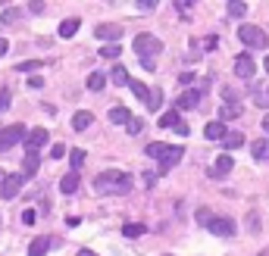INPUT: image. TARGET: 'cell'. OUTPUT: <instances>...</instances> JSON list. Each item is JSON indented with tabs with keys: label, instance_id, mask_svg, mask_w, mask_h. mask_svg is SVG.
<instances>
[{
	"label": "cell",
	"instance_id": "obj_13",
	"mask_svg": "<svg viewBox=\"0 0 269 256\" xmlns=\"http://www.w3.org/2000/svg\"><path fill=\"white\" fill-rule=\"evenodd\" d=\"M225 135H228V128H225V122H219V119H213V122L204 125V138H207V141H222Z\"/></svg>",
	"mask_w": 269,
	"mask_h": 256
},
{
	"label": "cell",
	"instance_id": "obj_51",
	"mask_svg": "<svg viewBox=\"0 0 269 256\" xmlns=\"http://www.w3.org/2000/svg\"><path fill=\"white\" fill-rule=\"evenodd\" d=\"M263 66H266V72H269V57H266V60H263Z\"/></svg>",
	"mask_w": 269,
	"mask_h": 256
},
{
	"label": "cell",
	"instance_id": "obj_17",
	"mask_svg": "<svg viewBox=\"0 0 269 256\" xmlns=\"http://www.w3.org/2000/svg\"><path fill=\"white\" fill-rule=\"evenodd\" d=\"M94 122V113H88V109H82V113L72 116V132H88Z\"/></svg>",
	"mask_w": 269,
	"mask_h": 256
},
{
	"label": "cell",
	"instance_id": "obj_32",
	"mask_svg": "<svg viewBox=\"0 0 269 256\" xmlns=\"http://www.w3.org/2000/svg\"><path fill=\"white\" fill-rule=\"evenodd\" d=\"M244 13H247V4H241V0H232V4H228V16H232V19H241Z\"/></svg>",
	"mask_w": 269,
	"mask_h": 256
},
{
	"label": "cell",
	"instance_id": "obj_29",
	"mask_svg": "<svg viewBox=\"0 0 269 256\" xmlns=\"http://www.w3.org/2000/svg\"><path fill=\"white\" fill-rule=\"evenodd\" d=\"M147 231V225H141V222H129V225H122V234L125 237H141Z\"/></svg>",
	"mask_w": 269,
	"mask_h": 256
},
{
	"label": "cell",
	"instance_id": "obj_42",
	"mask_svg": "<svg viewBox=\"0 0 269 256\" xmlns=\"http://www.w3.org/2000/svg\"><path fill=\"white\" fill-rule=\"evenodd\" d=\"M28 84H31V88H44V78H41V75H31Z\"/></svg>",
	"mask_w": 269,
	"mask_h": 256
},
{
	"label": "cell",
	"instance_id": "obj_18",
	"mask_svg": "<svg viewBox=\"0 0 269 256\" xmlns=\"http://www.w3.org/2000/svg\"><path fill=\"white\" fill-rule=\"evenodd\" d=\"M144 153H147V159H163V156L169 153V144H163V141H150L147 147H144Z\"/></svg>",
	"mask_w": 269,
	"mask_h": 256
},
{
	"label": "cell",
	"instance_id": "obj_40",
	"mask_svg": "<svg viewBox=\"0 0 269 256\" xmlns=\"http://www.w3.org/2000/svg\"><path fill=\"white\" fill-rule=\"evenodd\" d=\"M153 7H157V0H138V10H147L150 13Z\"/></svg>",
	"mask_w": 269,
	"mask_h": 256
},
{
	"label": "cell",
	"instance_id": "obj_44",
	"mask_svg": "<svg viewBox=\"0 0 269 256\" xmlns=\"http://www.w3.org/2000/svg\"><path fill=\"white\" fill-rule=\"evenodd\" d=\"M178 81H182V84H191V81H194V75H191V72H182V75H178Z\"/></svg>",
	"mask_w": 269,
	"mask_h": 256
},
{
	"label": "cell",
	"instance_id": "obj_37",
	"mask_svg": "<svg viewBox=\"0 0 269 256\" xmlns=\"http://www.w3.org/2000/svg\"><path fill=\"white\" fill-rule=\"evenodd\" d=\"M10 100H13L10 88H0V113H7V109H10Z\"/></svg>",
	"mask_w": 269,
	"mask_h": 256
},
{
	"label": "cell",
	"instance_id": "obj_11",
	"mask_svg": "<svg viewBox=\"0 0 269 256\" xmlns=\"http://www.w3.org/2000/svg\"><path fill=\"white\" fill-rule=\"evenodd\" d=\"M232 169H235V159H232V153H219L216 162H213V169H210V178H222V175H228Z\"/></svg>",
	"mask_w": 269,
	"mask_h": 256
},
{
	"label": "cell",
	"instance_id": "obj_14",
	"mask_svg": "<svg viewBox=\"0 0 269 256\" xmlns=\"http://www.w3.org/2000/svg\"><path fill=\"white\" fill-rule=\"evenodd\" d=\"M38 166H41V156L38 153H25V159H22V178L28 181V178H34V172H38Z\"/></svg>",
	"mask_w": 269,
	"mask_h": 256
},
{
	"label": "cell",
	"instance_id": "obj_47",
	"mask_svg": "<svg viewBox=\"0 0 269 256\" xmlns=\"http://www.w3.org/2000/svg\"><path fill=\"white\" fill-rule=\"evenodd\" d=\"M10 50V44H7V38H0V57H4V53Z\"/></svg>",
	"mask_w": 269,
	"mask_h": 256
},
{
	"label": "cell",
	"instance_id": "obj_15",
	"mask_svg": "<svg viewBox=\"0 0 269 256\" xmlns=\"http://www.w3.org/2000/svg\"><path fill=\"white\" fill-rule=\"evenodd\" d=\"M250 153H254L257 162H269V138H257L250 144Z\"/></svg>",
	"mask_w": 269,
	"mask_h": 256
},
{
	"label": "cell",
	"instance_id": "obj_6",
	"mask_svg": "<svg viewBox=\"0 0 269 256\" xmlns=\"http://www.w3.org/2000/svg\"><path fill=\"white\" fill-rule=\"evenodd\" d=\"M25 185V178H22V172H13V175H7L4 178V185H0V197L4 200H13L16 194H19V188Z\"/></svg>",
	"mask_w": 269,
	"mask_h": 256
},
{
	"label": "cell",
	"instance_id": "obj_36",
	"mask_svg": "<svg viewBox=\"0 0 269 256\" xmlns=\"http://www.w3.org/2000/svg\"><path fill=\"white\" fill-rule=\"evenodd\" d=\"M69 159H72V172H79V169H82V162H85V150L75 147L72 153H69Z\"/></svg>",
	"mask_w": 269,
	"mask_h": 256
},
{
	"label": "cell",
	"instance_id": "obj_4",
	"mask_svg": "<svg viewBox=\"0 0 269 256\" xmlns=\"http://www.w3.org/2000/svg\"><path fill=\"white\" fill-rule=\"evenodd\" d=\"M25 138H28L25 125H7V128H0V153L13 150L16 144H25Z\"/></svg>",
	"mask_w": 269,
	"mask_h": 256
},
{
	"label": "cell",
	"instance_id": "obj_23",
	"mask_svg": "<svg viewBox=\"0 0 269 256\" xmlns=\"http://www.w3.org/2000/svg\"><path fill=\"white\" fill-rule=\"evenodd\" d=\"M79 25H82L79 16H72V19H63V22H60V38H72V34L79 31Z\"/></svg>",
	"mask_w": 269,
	"mask_h": 256
},
{
	"label": "cell",
	"instance_id": "obj_38",
	"mask_svg": "<svg viewBox=\"0 0 269 256\" xmlns=\"http://www.w3.org/2000/svg\"><path fill=\"white\" fill-rule=\"evenodd\" d=\"M141 132H144V119H138V116H135V119L129 122V135H141Z\"/></svg>",
	"mask_w": 269,
	"mask_h": 256
},
{
	"label": "cell",
	"instance_id": "obj_2",
	"mask_svg": "<svg viewBox=\"0 0 269 256\" xmlns=\"http://www.w3.org/2000/svg\"><path fill=\"white\" fill-rule=\"evenodd\" d=\"M238 38H241V44L244 47H254V50H266L269 47V34L260 28V25H241L238 28Z\"/></svg>",
	"mask_w": 269,
	"mask_h": 256
},
{
	"label": "cell",
	"instance_id": "obj_20",
	"mask_svg": "<svg viewBox=\"0 0 269 256\" xmlns=\"http://www.w3.org/2000/svg\"><path fill=\"white\" fill-rule=\"evenodd\" d=\"M132 119H135V116H132L125 106H113V109H110V122H113V125H129Z\"/></svg>",
	"mask_w": 269,
	"mask_h": 256
},
{
	"label": "cell",
	"instance_id": "obj_26",
	"mask_svg": "<svg viewBox=\"0 0 269 256\" xmlns=\"http://www.w3.org/2000/svg\"><path fill=\"white\" fill-rule=\"evenodd\" d=\"M110 81L113 84H132V78H129V69H125V66H113V75H110Z\"/></svg>",
	"mask_w": 269,
	"mask_h": 256
},
{
	"label": "cell",
	"instance_id": "obj_22",
	"mask_svg": "<svg viewBox=\"0 0 269 256\" xmlns=\"http://www.w3.org/2000/svg\"><path fill=\"white\" fill-rule=\"evenodd\" d=\"M60 191H63V194H75V191H79V172L63 175V178H60Z\"/></svg>",
	"mask_w": 269,
	"mask_h": 256
},
{
	"label": "cell",
	"instance_id": "obj_33",
	"mask_svg": "<svg viewBox=\"0 0 269 256\" xmlns=\"http://www.w3.org/2000/svg\"><path fill=\"white\" fill-rule=\"evenodd\" d=\"M247 228H250V234H260V212L257 209L247 212Z\"/></svg>",
	"mask_w": 269,
	"mask_h": 256
},
{
	"label": "cell",
	"instance_id": "obj_45",
	"mask_svg": "<svg viewBox=\"0 0 269 256\" xmlns=\"http://www.w3.org/2000/svg\"><path fill=\"white\" fill-rule=\"evenodd\" d=\"M66 225H69V228H75V225H82V219H79V216H69V219H66Z\"/></svg>",
	"mask_w": 269,
	"mask_h": 256
},
{
	"label": "cell",
	"instance_id": "obj_3",
	"mask_svg": "<svg viewBox=\"0 0 269 256\" xmlns=\"http://www.w3.org/2000/svg\"><path fill=\"white\" fill-rule=\"evenodd\" d=\"M135 53L141 60H157V53H163V41L157 34H138L135 38Z\"/></svg>",
	"mask_w": 269,
	"mask_h": 256
},
{
	"label": "cell",
	"instance_id": "obj_25",
	"mask_svg": "<svg viewBox=\"0 0 269 256\" xmlns=\"http://www.w3.org/2000/svg\"><path fill=\"white\" fill-rule=\"evenodd\" d=\"M241 144H244V135H241V132H228V135L222 138V147H225V150H238Z\"/></svg>",
	"mask_w": 269,
	"mask_h": 256
},
{
	"label": "cell",
	"instance_id": "obj_16",
	"mask_svg": "<svg viewBox=\"0 0 269 256\" xmlns=\"http://www.w3.org/2000/svg\"><path fill=\"white\" fill-rule=\"evenodd\" d=\"M244 106L241 103H222L219 106V122H232V119H241Z\"/></svg>",
	"mask_w": 269,
	"mask_h": 256
},
{
	"label": "cell",
	"instance_id": "obj_12",
	"mask_svg": "<svg viewBox=\"0 0 269 256\" xmlns=\"http://www.w3.org/2000/svg\"><path fill=\"white\" fill-rule=\"evenodd\" d=\"M182 156H185V147H169V153L160 159V175H166L172 166H178V162H182Z\"/></svg>",
	"mask_w": 269,
	"mask_h": 256
},
{
	"label": "cell",
	"instance_id": "obj_10",
	"mask_svg": "<svg viewBox=\"0 0 269 256\" xmlns=\"http://www.w3.org/2000/svg\"><path fill=\"white\" fill-rule=\"evenodd\" d=\"M44 144H47V128H31L25 138V153H38Z\"/></svg>",
	"mask_w": 269,
	"mask_h": 256
},
{
	"label": "cell",
	"instance_id": "obj_5",
	"mask_svg": "<svg viewBox=\"0 0 269 256\" xmlns=\"http://www.w3.org/2000/svg\"><path fill=\"white\" fill-rule=\"evenodd\" d=\"M94 38L103 41V44H119V41H122V28L113 25V22H103V25L94 28Z\"/></svg>",
	"mask_w": 269,
	"mask_h": 256
},
{
	"label": "cell",
	"instance_id": "obj_24",
	"mask_svg": "<svg viewBox=\"0 0 269 256\" xmlns=\"http://www.w3.org/2000/svg\"><path fill=\"white\" fill-rule=\"evenodd\" d=\"M182 125V116H178V109H169V113L160 116V128H178Z\"/></svg>",
	"mask_w": 269,
	"mask_h": 256
},
{
	"label": "cell",
	"instance_id": "obj_39",
	"mask_svg": "<svg viewBox=\"0 0 269 256\" xmlns=\"http://www.w3.org/2000/svg\"><path fill=\"white\" fill-rule=\"evenodd\" d=\"M66 153H69V150L63 147V144H53V147H50V156H53V159H63Z\"/></svg>",
	"mask_w": 269,
	"mask_h": 256
},
{
	"label": "cell",
	"instance_id": "obj_19",
	"mask_svg": "<svg viewBox=\"0 0 269 256\" xmlns=\"http://www.w3.org/2000/svg\"><path fill=\"white\" fill-rule=\"evenodd\" d=\"M50 250V237L47 234H41V237H34V241L28 244V256H44Z\"/></svg>",
	"mask_w": 269,
	"mask_h": 256
},
{
	"label": "cell",
	"instance_id": "obj_9",
	"mask_svg": "<svg viewBox=\"0 0 269 256\" xmlns=\"http://www.w3.org/2000/svg\"><path fill=\"white\" fill-rule=\"evenodd\" d=\"M197 103H201V91H197V88H188V91H182V94L175 97V106H172V109H178V113H182V109H194Z\"/></svg>",
	"mask_w": 269,
	"mask_h": 256
},
{
	"label": "cell",
	"instance_id": "obj_30",
	"mask_svg": "<svg viewBox=\"0 0 269 256\" xmlns=\"http://www.w3.org/2000/svg\"><path fill=\"white\" fill-rule=\"evenodd\" d=\"M160 106H163V91H160V88H150V100H147V109H150V113H157Z\"/></svg>",
	"mask_w": 269,
	"mask_h": 256
},
{
	"label": "cell",
	"instance_id": "obj_53",
	"mask_svg": "<svg viewBox=\"0 0 269 256\" xmlns=\"http://www.w3.org/2000/svg\"><path fill=\"white\" fill-rule=\"evenodd\" d=\"M166 256H169V253H166Z\"/></svg>",
	"mask_w": 269,
	"mask_h": 256
},
{
	"label": "cell",
	"instance_id": "obj_8",
	"mask_svg": "<svg viewBox=\"0 0 269 256\" xmlns=\"http://www.w3.org/2000/svg\"><path fill=\"white\" fill-rule=\"evenodd\" d=\"M254 72H257V63L250 53H238L235 57V75L238 78H254Z\"/></svg>",
	"mask_w": 269,
	"mask_h": 256
},
{
	"label": "cell",
	"instance_id": "obj_34",
	"mask_svg": "<svg viewBox=\"0 0 269 256\" xmlns=\"http://www.w3.org/2000/svg\"><path fill=\"white\" fill-rule=\"evenodd\" d=\"M41 66H44V60H25V63L16 66V72H38Z\"/></svg>",
	"mask_w": 269,
	"mask_h": 256
},
{
	"label": "cell",
	"instance_id": "obj_52",
	"mask_svg": "<svg viewBox=\"0 0 269 256\" xmlns=\"http://www.w3.org/2000/svg\"><path fill=\"white\" fill-rule=\"evenodd\" d=\"M257 256H269V250H263V253H257Z\"/></svg>",
	"mask_w": 269,
	"mask_h": 256
},
{
	"label": "cell",
	"instance_id": "obj_49",
	"mask_svg": "<svg viewBox=\"0 0 269 256\" xmlns=\"http://www.w3.org/2000/svg\"><path fill=\"white\" fill-rule=\"evenodd\" d=\"M263 132L269 135V113H266V119H263Z\"/></svg>",
	"mask_w": 269,
	"mask_h": 256
},
{
	"label": "cell",
	"instance_id": "obj_41",
	"mask_svg": "<svg viewBox=\"0 0 269 256\" xmlns=\"http://www.w3.org/2000/svg\"><path fill=\"white\" fill-rule=\"evenodd\" d=\"M157 185V175L153 172H144V188H153Z\"/></svg>",
	"mask_w": 269,
	"mask_h": 256
},
{
	"label": "cell",
	"instance_id": "obj_28",
	"mask_svg": "<svg viewBox=\"0 0 269 256\" xmlns=\"http://www.w3.org/2000/svg\"><path fill=\"white\" fill-rule=\"evenodd\" d=\"M106 88V75L103 72H91L88 75V91H103Z\"/></svg>",
	"mask_w": 269,
	"mask_h": 256
},
{
	"label": "cell",
	"instance_id": "obj_27",
	"mask_svg": "<svg viewBox=\"0 0 269 256\" xmlns=\"http://www.w3.org/2000/svg\"><path fill=\"white\" fill-rule=\"evenodd\" d=\"M129 88L135 91V97H138V100H144V103L150 100V88H147L144 81H138V78H132V84H129Z\"/></svg>",
	"mask_w": 269,
	"mask_h": 256
},
{
	"label": "cell",
	"instance_id": "obj_50",
	"mask_svg": "<svg viewBox=\"0 0 269 256\" xmlns=\"http://www.w3.org/2000/svg\"><path fill=\"white\" fill-rule=\"evenodd\" d=\"M4 178H7V172H4V169H0V185H4Z\"/></svg>",
	"mask_w": 269,
	"mask_h": 256
},
{
	"label": "cell",
	"instance_id": "obj_1",
	"mask_svg": "<svg viewBox=\"0 0 269 256\" xmlns=\"http://www.w3.org/2000/svg\"><path fill=\"white\" fill-rule=\"evenodd\" d=\"M132 191V175L119 169H106L94 178V194H129Z\"/></svg>",
	"mask_w": 269,
	"mask_h": 256
},
{
	"label": "cell",
	"instance_id": "obj_31",
	"mask_svg": "<svg viewBox=\"0 0 269 256\" xmlns=\"http://www.w3.org/2000/svg\"><path fill=\"white\" fill-rule=\"evenodd\" d=\"M194 219H197V225H201V228H210V222H213V219H216V216H213L207 206H201V209H197L194 212Z\"/></svg>",
	"mask_w": 269,
	"mask_h": 256
},
{
	"label": "cell",
	"instance_id": "obj_35",
	"mask_svg": "<svg viewBox=\"0 0 269 256\" xmlns=\"http://www.w3.org/2000/svg\"><path fill=\"white\" fill-rule=\"evenodd\" d=\"M119 53H122V47H119V44H103V50H100V57H103V60H116Z\"/></svg>",
	"mask_w": 269,
	"mask_h": 256
},
{
	"label": "cell",
	"instance_id": "obj_46",
	"mask_svg": "<svg viewBox=\"0 0 269 256\" xmlns=\"http://www.w3.org/2000/svg\"><path fill=\"white\" fill-rule=\"evenodd\" d=\"M141 66H144L147 72H153V69H157V60H141Z\"/></svg>",
	"mask_w": 269,
	"mask_h": 256
},
{
	"label": "cell",
	"instance_id": "obj_43",
	"mask_svg": "<svg viewBox=\"0 0 269 256\" xmlns=\"http://www.w3.org/2000/svg\"><path fill=\"white\" fill-rule=\"evenodd\" d=\"M22 222H25V225L34 222V209H25V212H22Z\"/></svg>",
	"mask_w": 269,
	"mask_h": 256
},
{
	"label": "cell",
	"instance_id": "obj_7",
	"mask_svg": "<svg viewBox=\"0 0 269 256\" xmlns=\"http://www.w3.org/2000/svg\"><path fill=\"white\" fill-rule=\"evenodd\" d=\"M235 222H232V219L228 216H216V219H213V222H210V234H216V237H235Z\"/></svg>",
	"mask_w": 269,
	"mask_h": 256
},
{
	"label": "cell",
	"instance_id": "obj_48",
	"mask_svg": "<svg viewBox=\"0 0 269 256\" xmlns=\"http://www.w3.org/2000/svg\"><path fill=\"white\" fill-rule=\"evenodd\" d=\"M79 256H97L94 250H79Z\"/></svg>",
	"mask_w": 269,
	"mask_h": 256
},
{
	"label": "cell",
	"instance_id": "obj_21",
	"mask_svg": "<svg viewBox=\"0 0 269 256\" xmlns=\"http://www.w3.org/2000/svg\"><path fill=\"white\" fill-rule=\"evenodd\" d=\"M22 19V7H4V13H0V25H13Z\"/></svg>",
	"mask_w": 269,
	"mask_h": 256
}]
</instances>
